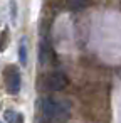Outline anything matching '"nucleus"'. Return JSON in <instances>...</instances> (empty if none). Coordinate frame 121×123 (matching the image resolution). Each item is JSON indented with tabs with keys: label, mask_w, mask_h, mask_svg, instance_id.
Masks as SVG:
<instances>
[{
	"label": "nucleus",
	"mask_w": 121,
	"mask_h": 123,
	"mask_svg": "<svg viewBox=\"0 0 121 123\" xmlns=\"http://www.w3.org/2000/svg\"><path fill=\"white\" fill-rule=\"evenodd\" d=\"M40 113L46 121L49 123H66L71 115V106L67 101L54 99V98H42L40 99Z\"/></svg>",
	"instance_id": "1"
},
{
	"label": "nucleus",
	"mask_w": 121,
	"mask_h": 123,
	"mask_svg": "<svg viewBox=\"0 0 121 123\" xmlns=\"http://www.w3.org/2000/svg\"><path fill=\"white\" fill-rule=\"evenodd\" d=\"M4 83H5V88L10 94H19L20 93L22 76H20V71L15 64H10L4 69Z\"/></svg>",
	"instance_id": "2"
},
{
	"label": "nucleus",
	"mask_w": 121,
	"mask_h": 123,
	"mask_svg": "<svg viewBox=\"0 0 121 123\" xmlns=\"http://www.w3.org/2000/svg\"><path fill=\"white\" fill-rule=\"evenodd\" d=\"M67 76L62 71H54L46 78V86L49 91H61L67 86Z\"/></svg>",
	"instance_id": "3"
},
{
	"label": "nucleus",
	"mask_w": 121,
	"mask_h": 123,
	"mask_svg": "<svg viewBox=\"0 0 121 123\" xmlns=\"http://www.w3.org/2000/svg\"><path fill=\"white\" fill-rule=\"evenodd\" d=\"M51 57H52L51 46L47 44V41H40V46H39V62L42 66H47L51 62Z\"/></svg>",
	"instance_id": "4"
},
{
	"label": "nucleus",
	"mask_w": 121,
	"mask_h": 123,
	"mask_svg": "<svg viewBox=\"0 0 121 123\" xmlns=\"http://www.w3.org/2000/svg\"><path fill=\"white\" fill-rule=\"evenodd\" d=\"M4 118L7 120V123H22V121H24V116H22L20 113L14 111V110H7V111L4 113Z\"/></svg>",
	"instance_id": "5"
},
{
	"label": "nucleus",
	"mask_w": 121,
	"mask_h": 123,
	"mask_svg": "<svg viewBox=\"0 0 121 123\" xmlns=\"http://www.w3.org/2000/svg\"><path fill=\"white\" fill-rule=\"evenodd\" d=\"M19 61L22 66L27 64V39L25 37H22V41L19 44Z\"/></svg>",
	"instance_id": "6"
},
{
	"label": "nucleus",
	"mask_w": 121,
	"mask_h": 123,
	"mask_svg": "<svg viewBox=\"0 0 121 123\" xmlns=\"http://www.w3.org/2000/svg\"><path fill=\"white\" fill-rule=\"evenodd\" d=\"M9 29H4L2 31V36H0V39H2V41H0V52H4L5 49H7V42H9Z\"/></svg>",
	"instance_id": "7"
},
{
	"label": "nucleus",
	"mask_w": 121,
	"mask_h": 123,
	"mask_svg": "<svg viewBox=\"0 0 121 123\" xmlns=\"http://www.w3.org/2000/svg\"><path fill=\"white\" fill-rule=\"evenodd\" d=\"M69 4H71L72 9H81V7L89 4V0H69Z\"/></svg>",
	"instance_id": "8"
},
{
	"label": "nucleus",
	"mask_w": 121,
	"mask_h": 123,
	"mask_svg": "<svg viewBox=\"0 0 121 123\" xmlns=\"http://www.w3.org/2000/svg\"><path fill=\"white\" fill-rule=\"evenodd\" d=\"M0 123H2V121H0Z\"/></svg>",
	"instance_id": "9"
}]
</instances>
